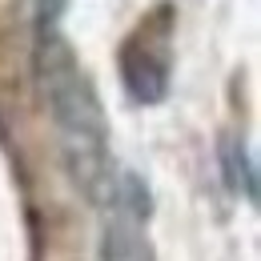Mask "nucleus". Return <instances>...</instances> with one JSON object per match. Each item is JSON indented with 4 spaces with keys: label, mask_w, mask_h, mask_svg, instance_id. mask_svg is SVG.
I'll use <instances>...</instances> for the list:
<instances>
[{
    "label": "nucleus",
    "mask_w": 261,
    "mask_h": 261,
    "mask_svg": "<svg viewBox=\"0 0 261 261\" xmlns=\"http://www.w3.org/2000/svg\"><path fill=\"white\" fill-rule=\"evenodd\" d=\"M217 157H221V173H225L229 193H237V197H245L249 205H257V165L249 157L245 141L241 137H225Z\"/></svg>",
    "instance_id": "20e7f679"
},
{
    "label": "nucleus",
    "mask_w": 261,
    "mask_h": 261,
    "mask_svg": "<svg viewBox=\"0 0 261 261\" xmlns=\"http://www.w3.org/2000/svg\"><path fill=\"white\" fill-rule=\"evenodd\" d=\"M33 68L48 117L61 137L68 181L89 197L93 205L109 201L113 189V153H109V121L89 72L81 68L72 44L61 29H40L33 44Z\"/></svg>",
    "instance_id": "f257e3e1"
},
{
    "label": "nucleus",
    "mask_w": 261,
    "mask_h": 261,
    "mask_svg": "<svg viewBox=\"0 0 261 261\" xmlns=\"http://www.w3.org/2000/svg\"><path fill=\"white\" fill-rule=\"evenodd\" d=\"M68 0H33V16H36V33L40 29H61Z\"/></svg>",
    "instance_id": "39448f33"
},
{
    "label": "nucleus",
    "mask_w": 261,
    "mask_h": 261,
    "mask_svg": "<svg viewBox=\"0 0 261 261\" xmlns=\"http://www.w3.org/2000/svg\"><path fill=\"white\" fill-rule=\"evenodd\" d=\"M121 81L137 105H161L169 93V53L153 48L149 36H145V44L129 40L121 48Z\"/></svg>",
    "instance_id": "f03ea898"
},
{
    "label": "nucleus",
    "mask_w": 261,
    "mask_h": 261,
    "mask_svg": "<svg viewBox=\"0 0 261 261\" xmlns=\"http://www.w3.org/2000/svg\"><path fill=\"white\" fill-rule=\"evenodd\" d=\"M100 261H153L145 225H137L121 213H109L100 225Z\"/></svg>",
    "instance_id": "7ed1b4c3"
}]
</instances>
